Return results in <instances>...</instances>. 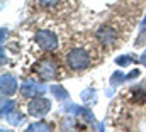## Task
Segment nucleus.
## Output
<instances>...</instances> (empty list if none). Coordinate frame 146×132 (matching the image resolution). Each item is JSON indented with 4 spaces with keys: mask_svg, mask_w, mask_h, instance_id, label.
Listing matches in <instances>:
<instances>
[{
    "mask_svg": "<svg viewBox=\"0 0 146 132\" xmlns=\"http://www.w3.org/2000/svg\"><path fill=\"white\" fill-rule=\"evenodd\" d=\"M34 71H36V75L41 78V80L48 81V80H53V78L56 76L58 68H56V65H54V61H53V59L44 58V59L37 61L36 65H34Z\"/></svg>",
    "mask_w": 146,
    "mask_h": 132,
    "instance_id": "obj_2",
    "label": "nucleus"
},
{
    "mask_svg": "<svg viewBox=\"0 0 146 132\" xmlns=\"http://www.w3.org/2000/svg\"><path fill=\"white\" fill-rule=\"evenodd\" d=\"M131 97H133L134 102H138V103H145L146 102V92L141 86H136V88L131 90Z\"/></svg>",
    "mask_w": 146,
    "mask_h": 132,
    "instance_id": "obj_8",
    "label": "nucleus"
},
{
    "mask_svg": "<svg viewBox=\"0 0 146 132\" xmlns=\"http://www.w3.org/2000/svg\"><path fill=\"white\" fill-rule=\"evenodd\" d=\"M0 86L3 95H14L17 92V81L12 75H2L0 78Z\"/></svg>",
    "mask_w": 146,
    "mask_h": 132,
    "instance_id": "obj_6",
    "label": "nucleus"
},
{
    "mask_svg": "<svg viewBox=\"0 0 146 132\" xmlns=\"http://www.w3.org/2000/svg\"><path fill=\"white\" fill-rule=\"evenodd\" d=\"M44 92H46V86L36 85V83H26V85L21 86V93H22V97H26V98H34L37 95H42Z\"/></svg>",
    "mask_w": 146,
    "mask_h": 132,
    "instance_id": "obj_7",
    "label": "nucleus"
},
{
    "mask_svg": "<svg viewBox=\"0 0 146 132\" xmlns=\"http://www.w3.org/2000/svg\"><path fill=\"white\" fill-rule=\"evenodd\" d=\"M66 63H68V66H70L72 69H75V71H82V69L88 68V65H90V56H88V53H87L85 49L75 48V49H72V51L68 53Z\"/></svg>",
    "mask_w": 146,
    "mask_h": 132,
    "instance_id": "obj_1",
    "label": "nucleus"
},
{
    "mask_svg": "<svg viewBox=\"0 0 146 132\" xmlns=\"http://www.w3.org/2000/svg\"><path fill=\"white\" fill-rule=\"evenodd\" d=\"M138 75H139V71H138V69H133V71H131V73L126 76V80H133V78H136Z\"/></svg>",
    "mask_w": 146,
    "mask_h": 132,
    "instance_id": "obj_15",
    "label": "nucleus"
},
{
    "mask_svg": "<svg viewBox=\"0 0 146 132\" xmlns=\"http://www.w3.org/2000/svg\"><path fill=\"white\" fill-rule=\"evenodd\" d=\"M36 42L48 51H53L58 48V37L54 36V32L51 31H37L36 32Z\"/></svg>",
    "mask_w": 146,
    "mask_h": 132,
    "instance_id": "obj_3",
    "label": "nucleus"
},
{
    "mask_svg": "<svg viewBox=\"0 0 146 132\" xmlns=\"http://www.w3.org/2000/svg\"><path fill=\"white\" fill-rule=\"evenodd\" d=\"M5 32H7V31H5V29H2V42L5 41Z\"/></svg>",
    "mask_w": 146,
    "mask_h": 132,
    "instance_id": "obj_17",
    "label": "nucleus"
},
{
    "mask_svg": "<svg viewBox=\"0 0 146 132\" xmlns=\"http://www.w3.org/2000/svg\"><path fill=\"white\" fill-rule=\"evenodd\" d=\"M41 2V5H44V7H51V5H56L60 0H39Z\"/></svg>",
    "mask_w": 146,
    "mask_h": 132,
    "instance_id": "obj_14",
    "label": "nucleus"
},
{
    "mask_svg": "<svg viewBox=\"0 0 146 132\" xmlns=\"http://www.w3.org/2000/svg\"><path fill=\"white\" fill-rule=\"evenodd\" d=\"M49 108H51V102H49L48 98H34L31 103H29V107H27L29 115L37 117V119L44 117V115L49 112Z\"/></svg>",
    "mask_w": 146,
    "mask_h": 132,
    "instance_id": "obj_4",
    "label": "nucleus"
},
{
    "mask_svg": "<svg viewBox=\"0 0 146 132\" xmlns=\"http://www.w3.org/2000/svg\"><path fill=\"white\" fill-rule=\"evenodd\" d=\"M97 39L104 44V46H112L115 42V31L109 26H102L97 31Z\"/></svg>",
    "mask_w": 146,
    "mask_h": 132,
    "instance_id": "obj_5",
    "label": "nucleus"
},
{
    "mask_svg": "<svg viewBox=\"0 0 146 132\" xmlns=\"http://www.w3.org/2000/svg\"><path fill=\"white\" fill-rule=\"evenodd\" d=\"M14 107H15L14 100H3L2 102V115L7 117L9 114H14Z\"/></svg>",
    "mask_w": 146,
    "mask_h": 132,
    "instance_id": "obj_10",
    "label": "nucleus"
},
{
    "mask_svg": "<svg viewBox=\"0 0 146 132\" xmlns=\"http://www.w3.org/2000/svg\"><path fill=\"white\" fill-rule=\"evenodd\" d=\"M124 80H126V76H124L121 71H115V73L110 76V83H112V85H119V83H122Z\"/></svg>",
    "mask_w": 146,
    "mask_h": 132,
    "instance_id": "obj_11",
    "label": "nucleus"
},
{
    "mask_svg": "<svg viewBox=\"0 0 146 132\" xmlns=\"http://www.w3.org/2000/svg\"><path fill=\"white\" fill-rule=\"evenodd\" d=\"M51 93H53L56 98H60V100H66L68 98V92H66L63 86H60V85H53V86H51Z\"/></svg>",
    "mask_w": 146,
    "mask_h": 132,
    "instance_id": "obj_9",
    "label": "nucleus"
},
{
    "mask_svg": "<svg viewBox=\"0 0 146 132\" xmlns=\"http://www.w3.org/2000/svg\"><path fill=\"white\" fill-rule=\"evenodd\" d=\"M141 63H143V65L146 66V51L143 53V54H141Z\"/></svg>",
    "mask_w": 146,
    "mask_h": 132,
    "instance_id": "obj_16",
    "label": "nucleus"
},
{
    "mask_svg": "<svg viewBox=\"0 0 146 132\" xmlns=\"http://www.w3.org/2000/svg\"><path fill=\"white\" fill-rule=\"evenodd\" d=\"M27 131H29V132H31V131H44V132H48V131H49V125H48V124L39 122V124H33V125H29V127H27Z\"/></svg>",
    "mask_w": 146,
    "mask_h": 132,
    "instance_id": "obj_12",
    "label": "nucleus"
},
{
    "mask_svg": "<svg viewBox=\"0 0 146 132\" xmlns=\"http://www.w3.org/2000/svg\"><path fill=\"white\" fill-rule=\"evenodd\" d=\"M115 63L119 66H127L133 63V58L131 56H119V58H115Z\"/></svg>",
    "mask_w": 146,
    "mask_h": 132,
    "instance_id": "obj_13",
    "label": "nucleus"
}]
</instances>
